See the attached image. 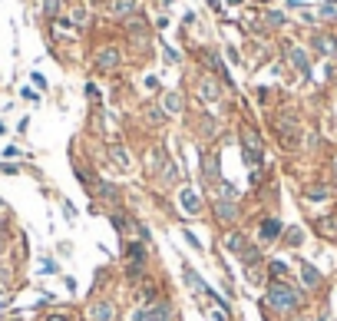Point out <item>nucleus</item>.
<instances>
[{
  "label": "nucleus",
  "mask_w": 337,
  "mask_h": 321,
  "mask_svg": "<svg viewBox=\"0 0 337 321\" xmlns=\"http://www.w3.org/2000/svg\"><path fill=\"white\" fill-rule=\"evenodd\" d=\"M268 305L275 308L278 314H291V311H298L301 295H298L294 288H291L288 281H275V285L268 288Z\"/></svg>",
  "instance_id": "f257e3e1"
},
{
  "label": "nucleus",
  "mask_w": 337,
  "mask_h": 321,
  "mask_svg": "<svg viewBox=\"0 0 337 321\" xmlns=\"http://www.w3.org/2000/svg\"><path fill=\"white\" fill-rule=\"evenodd\" d=\"M242 143H245V162L255 169V166L261 162V136L255 133V129L245 126V129H242Z\"/></svg>",
  "instance_id": "f03ea898"
},
{
  "label": "nucleus",
  "mask_w": 337,
  "mask_h": 321,
  "mask_svg": "<svg viewBox=\"0 0 337 321\" xmlns=\"http://www.w3.org/2000/svg\"><path fill=\"white\" fill-rule=\"evenodd\" d=\"M212 212H215V222L225 225V229H228V225H235V222H238V216H242V209L235 205V199H218Z\"/></svg>",
  "instance_id": "7ed1b4c3"
},
{
  "label": "nucleus",
  "mask_w": 337,
  "mask_h": 321,
  "mask_svg": "<svg viewBox=\"0 0 337 321\" xmlns=\"http://www.w3.org/2000/svg\"><path fill=\"white\" fill-rule=\"evenodd\" d=\"M179 202H182V212H185V216H198V212H202V199H198L195 189H179Z\"/></svg>",
  "instance_id": "20e7f679"
},
{
  "label": "nucleus",
  "mask_w": 337,
  "mask_h": 321,
  "mask_svg": "<svg viewBox=\"0 0 337 321\" xmlns=\"http://www.w3.org/2000/svg\"><path fill=\"white\" fill-rule=\"evenodd\" d=\"M89 321H116V308L109 301H96L89 305Z\"/></svg>",
  "instance_id": "39448f33"
},
{
  "label": "nucleus",
  "mask_w": 337,
  "mask_h": 321,
  "mask_svg": "<svg viewBox=\"0 0 337 321\" xmlns=\"http://www.w3.org/2000/svg\"><path fill=\"white\" fill-rule=\"evenodd\" d=\"M109 156H113V166H116L119 172H129V169H133V156H129L126 146H113Z\"/></svg>",
  "instance_id": "423d86ee"
},
{
  "label": "nucleus",
  "mask_w": 337,
  "mask_h": 321,
  "mask_svg": "<svg viewBox=\"0 0 337 321\" xmlns=\"http://www.w3.org/2000/svg\"><path fill=\"white\" fill-rule=\"evenodd\" d=\"M116 63H119V50L116 47H106L99 56H96V66H99V70H113Z\"/></svg>",
  "instance_id": "0eeeda50"
},
{
  "label": "nucleus",
  "mask_w": 337,
  "mask_h": 321,
  "mask_svg": "<svg viewBox=\"0 0 337 321\" xmlns=\"http://www.w3.org/2000/svg\"><path fill=\"white\" fill-rule=\"evenodd\" d=\"M278 232H281V222H278V219H265V222H261V229H258L261 242H275Z\"/></svg>",
  "instance_id": "6e6552de"
},
{
  "label": "nucleus",
  "mask_w": 337,
  "mask_h": 321,
  "mask_svg": "<svg viewBox=\"0 0 337 321\" xmlns=\"http://www.w3.org/2000/svg\"><path fill=\"white\" fill-rule=\"evenodd\" d=\"M126 255H129L133 272H139V268L146 265V249H142V245H126Z\"/></svg>",
  "instance_id": "1a4fd4ad"
},
{
  "label": "nucleus",
  "mask_w": 337,
  "mask_h": 321,
  "mask_svg": "<svg viewBox=\"0 0 337 321\" xmlns=\"http://www.w3.org/2000/svg\"><path fill=\"white\" fill-rule=\"evenodd\" d=\"M301 281H304L307 288H317V285H321V272H317L311 262H304V265H301Z\"/></svg>",
  "instance_id": "9d476101"
},
{
  "label": "nucleus",
  "mask_w": 337,
  "mask_h": 321,
  "mask_svg": "<svg viewBox=\"0 0 337 321\" xmlns=\"http://www.w3.org/2000/svg\"><path fill=\"white\" fill-rule=\"evenodd\" d=\"M185 285H188L192 291H205V295H208V285H205V281L198 278V272H195L192 265H185Z\"/></svg>",
  "instance_id": "9b49d317"
},
{
  "label": "nucleus",
  "mask_w": 337,
  "mask_h": 321,
  "mask_svg": "<svg viewBox=\"0 0 337 321\" xmlns=\"http://www.w3.org/2000/svg\"><path fill=\"white\" fill-rule=\"evenodd\" d=\"M202 176L208 179V182H218V159H215V156H205L202 159Z\"/></svg>",
  "instance_id": "f8f14e48"
},
{
  "label": "nucleus",
  "mask_w": 337,
  "mask_h": 321,
  "mask_svg": "<svg viewBox=\"0 0 337 321\" xmlns=\"http://www.w3.org/2000/svg\"><path fill=\"white\" fill-rule=\"evenodd\" d=\"M136 10V0H109V14L123 17V14H133Z\"/></svg>",
  "instance_id": "ddd939ff"
},
{
  "label": "nucleus",
  "mask_w": 337,
  "mask_h": 321,
  "mask_svg": "<svg viewBox=\"0 0 337 321\" xmlns=\"http://www.w3.org/2000/svg\"><path fill=\"white\" fill-rule=\"evenodd\" d=\"M159 179H162V185H175V182H179V166H175V162H165Z\"/></svg>",
  "instance_id": "4468645a"
},
{
  "label": "nucleus",
  "mask_w": 337,
  "mask_h": 321,
  "mask_svg": "<svg viewBox=\"0 0 337 321\" xmlns=\"http://www.w3.org/2000/svg\"><path fill=\"white\" fill-rule=\"evenodd\" d=\"M225 249H228V252H238V255H242V252H245V239H242V232H228V235H225Z\"/></svg>",
  "instance_id": "2eb2a0df"
},
{
  "label": "nucleus",
  "mask_w": 337,
  "mask_h": 321,
  "mask_svg": "<svg viewBox=\"0 0 337 321\" xmlns=\"http://www.w3.org/2000/svg\"><path fill=\"white\" fill-rule=\"evenodd\" d=\"M215 192H218V199H235L238 189L232 182H225V179H218V182H215Z\"/></svg>",
  "instance_id": "dca6fc26"
},
{
  "label": "nucleus",
  "mask_w": 337,
  "mask_h": 321,
  "mask_svg": "<svg viewBox=\"0 0 337 321\" xmlns=\"http://www.w3.org/2000/svg\"><path fill=\"white\" fill-rule=\"evenodd\" d=\"M165 113H169V116L182 113V96L179 93H165Z\"/></svg>",
  "instance_id": "f3484780"
},
{
  "label": "nucleus",
  "mask_w": 337,
  "mask_h": 321,
  "mask_svg": "<svg viewBox=\"0 0 337 321\" xmlns=\"http://www.w3.org/2000/svg\"><path fill=\"white\" fill-rule=\"evenodd\" d=\"M271 275H275L278 281H288V265H284V258H275V262H271Z\"/></svg>",
  "instance_id": "a211bd4d"
},
{
  "label": "nucleus",
  "mask_w": 337,
  "mask_h": 321,
  "mask_svg": "<svg viewBox=\"0 0 337 321\" xmlns=\"http://www.w3.org/2000/svg\"><path fill=\"white\" fill-rule=\"evenodd\" d=\"M291 60H294V66H298V70L311 73V70H307V56H304V50H291Z\"/></svg>",
  "instance_id": "6ab92c4d"
},
{
  "label": "nucleus",
  "mask_w": 337,
  "mask_h": 321,
  "mask_svg": "<svg viewBox=\"0 0 337 321\" xmlns=\"http://www.w3.org/2000/svg\"><path fill=\"white\" fill-rule=\"evenodd\" d=\"M198 93H202L205 99H218V89H215V83H208V80H202V86H198Z\"/></svg>",
  "instance_id": "aec40b11"
},
{
  "label": "nucleus",
  "mask_w": 337,
  "mask_h": 321,
  "mask_svg": "<svg viewBox=\"0 0 337 321\" xmlns=\"http://www.w3.org/2000/svg\"><path fill=\"white\" fill-rule=\"evenodd\" d=\"M307 199H327V195H330V189H324V185H314V189H307Z\"/></svg>",
  "instance_id": "412c9836"
},
{
  "label": "nucleus",
  "mask_w": 337,
  "mask_h": 321,
  "mask_svg": "<svg viewBox=\"0 0 337 321\" xmlns=\"http://www.w3.org/2000/svg\"><path fill=\"white\" fill-rule=\"evenodd\" d=\"M99 195H102V199H109V202H116V199H119V192L113 189L109 182H102V185H99Z\"/></svg>",
  "instance_id": "4be33fe9"
},
{
  "label": "nucleus",
  "mask_w": 337,
  "mask_h": 321,
  "mask_svg": "<svg viewBox=\"0 0 337 321\" xmlns=\"http://www.w3.org/2000/svg\"><path fill=\"white\" fill-rule=\"evenodd\" d=\"M182 235H185V242H188V245H192V249H195V252H202V249H205V245H202V239H198L195 232H188V229H185V232H182Z\"/></svg>",
  "instance_id": "5701e85b"
},
{
  "label": "nucleus",
  "mask_w": 337,
  "mask_h": 321,
  "mask_svg": "<svg viewBox=\"0 0 337 321\" xmlns=\"http://www.w3.org/2000/svg\"><path fill=\"white\" fill-rule=\"evenodd\" d=\"M304 242V232L301 229H288V245H301Z\"/></svg>",
  "instance_id": "b1692460"
},
{
  "label": "nucleus",
  "mask_w": 337,
  "mask_h": 321,
  "mask_svg": "<svg viewBox=\"0 0 337 321\" xmlns=\"http://www.w3.org/2000/svg\"><path fill=\"white\" fill-rule=\"evenodd\" d=\"M314 43L321 47V53H334V43H330L327 37H317V40H314Z\"/></svg>",
  "instance_id": "393cba45"
},
{
  "label": "nucleus",
  "mask_w": 337,
  "mask_h": 321,
  "mask_svg": "<svg viewBox=\"0 0 337 321\" xmlns=\"http://www.w3.org/2000/svg\"><path fill=\"white\" fill-rule=\"evenodd\" d=\"M129 321H149V308H136V311L129 314Z\"/></svg>",
  "instance_id": "a878e982"
},
{
  "label": "nucleus",
  "mask_w": 337,
  "mask_h": 321,
  "mask_svg": "<svg viewBox=\"0 0 337 321\" xmlns=\"http://www.w3.org/2000/svg\"><path fill=\"white\" fill-rule=\"evenodd\" d=\"M294 321H327V314H317V318H311V314H301V318H294Z\"/></svg>",
  "instance_id": "bb28decb"
},
{
  "label": "nucleus",
  "mask_w": 337,
  "mask_h": 321,
  "mask_svg": "<svg viewBox=\"0 0 337 321\" xmlns=\"http://www.w3.org/2000/svg\"><path fill=\"white\" fill-rule=\"evenodd\" d=\"M47 4V14H56V7H60V0H43Z\"/></svg>",
  "instance_id": "cd10ccee"
},
{
  "label": "nucleus",
  "mask_w": 337,
  "mask_h": 321,
  "mask_svg": "<svg viewBox=\"0 0 337 321\" xmlns=\"http://www.w3.org/2000/svg\"><path fill=\"white\" fill-rule=\"evenodd\" d=\"M47 321H66V314H50Z\"/></svg>",
  "instance_id": "c85d7f7f"
},
{
  "label": "nucleus",
  "mask_w": 337,
  "mask_h": 321,
  "mask_svg": "<svg viewBox=\"0 0 337 321\" xmlns=\"http://www.w3.org/2000/svg\"><path fill=\"white\" fill-rule=\"evenodd\" d=\"M330 169H334V172H337V156H334V162H330Z\"/></svg>",
  "instance_id": "c756f323"
}]
</instances>
